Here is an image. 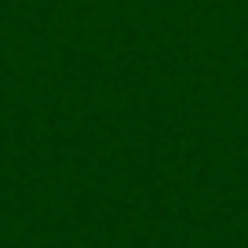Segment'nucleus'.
<instances>
[]
</instances>
